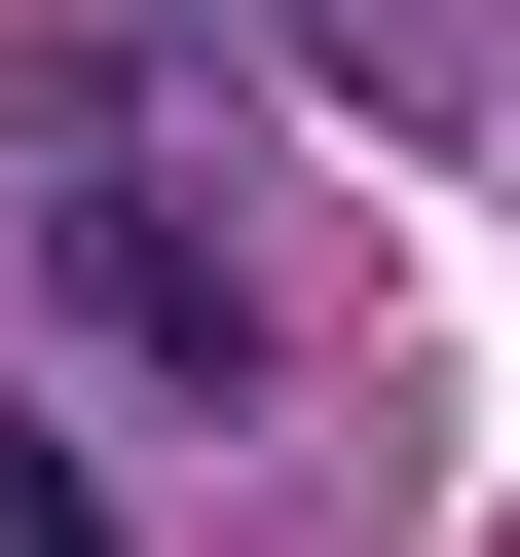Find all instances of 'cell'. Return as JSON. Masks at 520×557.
Segmentation results:
<instances>
[{
	"label": "cell",
	"instance_id": "6da1fadb",
	"mask_svg": "<svg viewBox=\"0 0 520 557\" xmlns=\"http://www.w3.org/2000/svg\"><path fill=\"white\" fill-rule=\"evenodd\" d=\"M38 298H75V335H112L149 409H260V372H298V298H260V223L186 186V112H149L112 38L38 75Z\"/></svg>",
	"mask_w": 520,
	"mask_h": 557
},
{
	"label": "cell",
	"instance_id": "7a4b0ae2",
	"mask_svg": "<svg viewBox=\"0 0 520 557\" xmlns=\"http://www.w3.org/2000/svg\"><path fill=\"white\" fill-rule=\"evenodd\" d=\"M0 557H112V483H75V446H38V409H0Z\"/></svg>",
	"mask_w": 520,
	"mask_h": 557
}]
</instances>
